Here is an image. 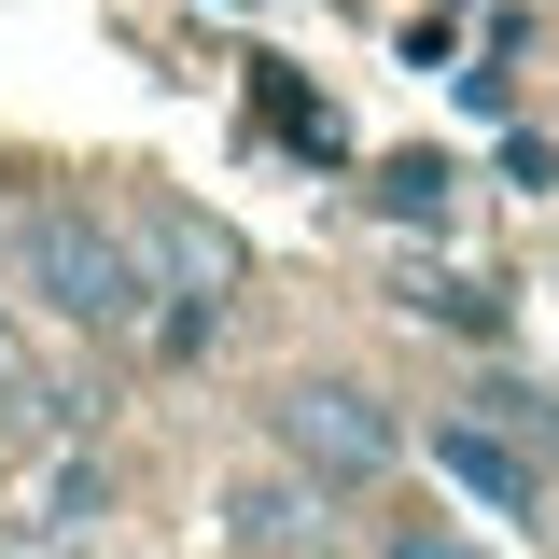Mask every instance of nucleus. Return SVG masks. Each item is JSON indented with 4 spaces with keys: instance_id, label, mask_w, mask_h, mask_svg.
I'll list each match as a JSON object with an SVG mask.
<instances>
[{
    "instance_id": "obj_3",
    "label": "nucleus",
    "mask_w": 559,
    "mask_h": 559,
    "mask_svg": "<svg viewBox=\"0 0 559 559\" xmlns=\"http://www.w3.org/2000/svg\"><path fill=\"white\" fill-rule=\"evenodd\" d=\"M140 280H182V308H224L238 294V238L224 224H197V210H140Z\"/></svg>"
},
{
    "instance_id": "obj_5",
    "label": "nucleus",
    "mask_w": 559,
    "mask_h": 559,
    "mask_svg": "<svg viewBox=\"0 0 559 559\" xmlns=\"http://www.w3.org/2000/svg\"><path fill=\"white\" fill-rule=\"evenodd\" d=\"M378 559H489V546H462L448 518H392V532H378Z\"/></svg>"
},
{
    "instance_id": "obj_4",
    "label": "nucleus",
    "mask_w": 559,
    "mask_h": 559,
    "mask_svg": "<svg viewBox=\"0 0 559 559\" xmlns=\"http://www.w3.org/2000/svg\"><path fill=\"white\" fill-rule=\"evenodd\" d=\"M433 462L476 489V503H503V518H546V462H532V448H503V433H476V419H448V433H433Z\"/></svg>"
},
{
    "instance_id": "obj_1",
    "label": "nucleus",
    "mask_w": 559,
    "mask_h": 559,
    "mask_svg": "<svg viewBox=\"0 0 559 559\" xmlns=\"http://www.w3.org/2000/svg\"><path fill=\"white\" fill-rule=\"evenodd\" d=\"M14 280L57 308V322H84V336H127L140 322V252H127V224H98L84 197H14Z\"/></svg>"
},
{
    "instance_id": "obj_2",
    "label": "nucleus",
    "mask_w": 559,
    "mask_h": 559,
    "mask_svg": "<svg viewBox=\"0 0 559 559\" xmlns=\"http://www.w3.org/2000/svg\"><path fill=\"white\" fill-rule=\"evenodd\" d=\"M280 448H294L308 489H378L406 462V419H392V392H364V378H294L280 392Z\"/></svg>"
}]
</instances>
